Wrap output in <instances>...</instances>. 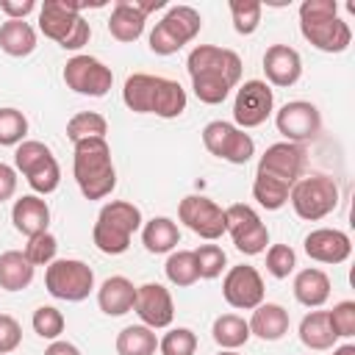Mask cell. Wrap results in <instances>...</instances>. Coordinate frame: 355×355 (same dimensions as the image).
Returning <instances> with one entry per match:
<instances>
[{"label":"cell","mask_w":355,"mask_h":355,"mask_svg":"<svg viewBox=\"0 0 355 355\" xmlns=\"http://www.w3.org/2000/svg\"><path fill=\"white\" fill-rule=\"evenodd\" d=\"M294 297L305 308H322L327 302V297H330V277L316 266H308V269L297 272Z\"/></svg>","instance_id":"484cf974"},{"label":"cell","mask_w":355,"mask_h":355,"mask_svg":"<svg viewBox=\"0 0 355 355\" xmlns=\"http://www.w3.org/2000/svg\"><path fill=\"white\" fill-rule=\"evenodd\" d=\"M186 69H189L191 89H194L197 100L205 105H219L227 100L230 89L239 86L244 64H241L239 53H233L227 47L197 44L186 58Z\"/></svg>","instance_id":"7a4b0ae2"},{"label":"cell","mask_w":355,"mask_h":355,"mask_svg":"<svg viewBox=\"0 0 355 355\" xmlns=\"http://www.w3.org/2000/svg\"><path fill=\"white\" fill-rule=\"evenodd\" d=\"M164 272H166V280L178 288H186V286H194L200 280L197 275V261H194V252L191 250H172L166 263H164Z\"/></svg>","instance_id":"d6a6232c"},{"label":"cell","mask_w":355,"mask_h":355,"mask_svg":"<svg viewBox=\"0 0 355 355\" xmlns=\"http://www.w3.org/2000/svg\"><path fill=\"white\" fill-rule=\"evenodd\" d=\"M300 33L322 53H344L352 42V28L338 17L336 0H305L300 6Z\"/></svg>","instance_id":"5b68a950"},{"label":"cell","mask_w":355,"mask_h":355,"mask_svg":"<svg viewBox=\"0 0 355 355\" xmlns=\"http://www.w3.org/2000/svg\"><path fill=\"white\" fill-rule=\"evenodd\" d=\"M225 233H230L233 244L244 255H261L269 244V230L261 222L258 211L244 202H233L225 208Z\"/></svg>","instance_id":"4fadbf2b"},{"label":"cell","mask_w":355,"mask_h":355,"mask_svg":"<svg viewBox=\"0 0 355 355\" xmlns=\"http://www.w3.org/2000/svg\"><path fill=\"white\" fill-rule=\"evenodd\" d=\"M263 75L272 86L288 89L302 78V55L288 44H272L263 53Z\"/></svg>","instance_id":"7402d4cb"},{"label":"cell","mask_w":355,"mask_h":355,"mask_svg":"<svg viewBox=\"0 0 355 355\" xmlns=\"http://www.w3.org/2000/svg\"><path fill=\"white\" fill-rule=\"evenodd\" d=\"M11 222H14L17 233H22L25 239L47 233V227H50V205L39 194H25V197H19L14 202Z\"/></svg>","instance_id":"603a6c76"},{"label":"cell","mask_w":355,"mask_h":355,"mask_svg":"<svg viewBox=\"0 0 355 355\" xmlns=\"http://www.w3.org/2000/svg\"><path fill=\"white\" fill-rule=\"evenodd\" d=\"M141 227L139 205L128 200H111L100 208L92 227V241L103 255H122L130 247V236Z\"/></svg>","instance_id":"8992f818"},{"label":"cell","mask_w":355,"mask_h":355,"mask_svg":"<svg viewBox=\"0 0 355 355\" xmlns=\"http://www.w3.org/2000/svg\"><path fill=\"white\" fill-rule=\"evenodd\" d=\"M305 161L308 153L302 144H291V141L269 144L258 161L252 180V197L258 200V205L266 211H280L288 202L291 186L302 178Z\"/></svg>","instance_id":"6da1fadb"},{"label":"cell","mask_w":355,"mask_h":355,"mask_svg":"<svg viewBox=\"0 0 355 355\" xmlns=\"http://www.w3.org/2000/svg\"><path fill=\"white\" fill-rule=\"evenodd\" d=\"M64 83L83 97H105L114 86V72L94 55H72L64 64Z\"/></svg>","instance_id":"5bb4252c"},{"label":"cell","mask_w":355,"mask_h":355,"mask_svg":"<svg viewBox=\"0 0 355 355\" xmlns=\"http://www.w3.org/2000/svg\"><path fill=\"white\" fill-rule=\"evenodd\" d=\"M202 144L211 155H216L227 164H247L255 155L252 136L225 119H214L202 128Z\"/></svg>","instance_id":"7c38bea8"},{"label":"cell","mask_w":355,"mask_h":355,"mask_svg":"<svg viewBox=\"0 0 355 355\" xmlns=\"http://www.w3.org/2000/svg\"><path fill=\"white\" fill-rule=\"evenodd\" d=\"M25 258L33 263V266H47L55 261V252H58V239L47 230V233H39V236H31L28 244H25Z\"/></svg>","instance_id":"f35d334b"},{"label":"cell","mask_w":355,"mask_h":355,"mask_svg":"<svg viewBox=\"0 0 355 355\" xmlns=\"http://www.w3.org/2000/svg\"><path fill=\"white\" fill-rule=\"evenodd\" d=\"M36 266L25 258L19 250H6L0 252V288L3 291H22L33 283Z\"/></svg>","instance_id":"4316f807"},{"label":"cell","mask_w":355,"mask_h":355,"mask_svg":"<svg viewBox=\"0 0 355 355\" xmlns=\"http://www.w3.org/2000/svg\"><path fill=\"white\" fill-rule=\"evenodd\" d=\"M22 344V327L11 313H0V355L14 352Z\"/></svg>","instance_id":"7bdbcfd3"},{"label":"cell","mask_w":355,"mask_h":355,"mask_svg":"<svg viewBox=\"0 0 355 355\" xmlns=\"http://www.w3.org/2000/svg\"><path fill=\"white\" fill-rule=\"evenodd\" d=\"M44 355H80V349H78L72 341L55 338V341H50V347L44 349Z\"/></svg>","instance_id":"bcb514c9"},{"label":"cell","mask_w":355,"mask_h":355,"mask_svg":"<svg viewBox=\"0 0 355 355\" xmlns=\"http://www.w3.org/2000/svg\"><path fill=\"white\" fill-rule=\"evenodd\" d=\"M0 50L11 58H25L36 50V31L25 19H6L0 25Z\"/></svg>","instance_id":"f1b7e54d"},{"label":"cell","mask_w":355,"mask_h":355,"mask_svg":"<svg viewBox=\"0 0 355 355\" xmlns=\"http://www.w3.org/2000/svg\"><path fill=\"white\" fill-rule=\"evenodd\" d=\"M288 202L300 219L319 222L338 208V186L327 175H308L291 186Z\"/></svg>","instance_id":"30bf717a"},{"label":"cell","mask_w":355,"mask_h":355,"mask_svg":"<svg viewBox=\"0 0 355 355\" xmlns=\"http://www.w3.org/2000/svg\"><path fill=\"white\" fill-rule=\"evenodd\" d=\"M297 266V252L288 244H272L266 250V272L277 280H286Z\"/></svg>","instance_id":"60d3db41"},{"label":"cell","mask_w":355,"mask_h":355,"mask_svg":"<svg viewBox=\"0 0 355 355\" xmlns=\"http://www.w3.org/2000/svg\"><path fill=\"white\" fill-rule=\"evenodd\" d=\"M72 175L86 200H103L116 189V169L111 161V147L105 139L75 141Z\"/></svg>","instance_id":"277c9868"},{"label":"cell","mask_w":355,"mask_h":355,"mask_svg":"<svg viewBox=\"0 0 355 355\" xmlns=\"http://www.w3.org/2000/svg\"><path fill=\"white\" fill-rule=\"evenodd\" d=\"M250 324V336H258L261 341H280L288 333V311L277 302H261L258 308H252V319Z\"/></svg>","instance_id":"d4e9b609"},{"label":"cell","mask_w":355,"mask_h":355,"mask_svg":"<svg viewBox=\"0 0 355 355\" xmlns=\"http://www.w3.org/2000/svg\"><path fill=\"white\" fill-rule=\"evenodd\" d=\"M275 111V94L266 80H244L233 100V125L247 130L263 125Z\"/></svg>","instance_id":"9a60e30c"},{"label":"cell","mask_w":355,"mask_h":355,"mask_svg":"<svg viewBox=\"0 0 355 355\" xmlns=\"http://www.w3.org/2000/svg\"><path fill=\"white\" fill-rule=\"evenodd\" d=\"M333 355H355V344H341L333 349Z\"/></svg>","instance_id":"7dc6e473"},{"label":"cell","mask_w":355,"mask_h":355,"mask_svg":"<svg viewBox=\"0 0 355 355\" xmlns=\"http://www.w3.org/2000/svg\"><path fill=\"white\" fill-rule=\"evenodd\" d=\"M133 302H136V286L125 275H111L97 288V305L105 316H125L128 311H133Z\"/></svg>","instance_id":"cb8c5ba5"},{"label":"cell","mask_w":355,"mask_h":355,"mask_svg":"<svg viewBox=\"0 0 355 355\" xmlns=\"http://www.w3.org/2000/svg\"><path fill=\"white\" fill-rule=\"evenodd\" d=\"M36 8V0H0V11L6 14V19H25Z\"/></svg>","instance_id":"ee69618b"},{"label":"cell","mask_w":355,"mask_h":355,"mask_svg":"<svg viewBox=\"0 0 355 355\" xmlns=\"http://www.w3.org/2000/svg\"><path fill=\"white\" fill-rule=\"evenodd\" d=\"M178 219L205 241H216L225 233V208L202 194H189L178 205Z\"/></svg>","instance_id":"e0dca14e"},{"label":"cell","mask_w":355,"mask_h":355,"mask_svg":"<svg viewBox=\"0 0 355 355\" xmlns=\"http://www.w3.org/2000/svg\"><path fill=\"white\" fill-rule=\"evenodd\" d=\"M300 341L308 349H330L336 344V333L330 327L327 311H311L300 322Z\"/></svg>","instance_id":"4dcf8cb0"},{"label":"cell","mask_w":355,"mask_h":355,"mask_svg":"<svg viewBox=\"0 0 355 355\" xmlns=\"http://www.w3.org/2000/svg\"><path fill=\"white\" fill-rule=\"evenodd\" d=\"M39 31L64 50H80L92 39V25L80 17V3L44 0L39 6Z\"/></svg>","instance_id":"52a82bcc"},{"label":"cell","mask_w":355,"mask_h":355,"mask_svg":"<svg viewBox=\"0 0 355 355\" xmlns=\"http://www.w3.org/2000/svg\"><path fill=\"white\" fill-rule=\"evenodd\" d=\"M327 319H330L336 338H352L355 336V302L352 300L336 302L333 311H327Z\"/></svg>","instance_id":"b9f144b4"},{"label":"cell","mask_w":355,"mask_h":355,"mask_svg":"<svg viewBox=\"0 0 355 355\" xmlns=\"http://www.w3.org/2000/svg\"><path fill=\"white\" fill-rule=\"evenodd\" d=\"M141 244L153 255L172 252L180 244V230L169 216H153L150 222L141 225Z\"/></svg>","instance_id":"83f0119b"},{"label":"cell","mask_w":355,"mask_h":355,"mask_svg":"<svg viewBox=\"0 0 355 355\" xmlns=\"http://www.w3.org/2000/svg\"><path fill=\"white\" fill-rule=\"evenodd\" d=\"M17 191V169L0 161V202L11 200Z\"/></svg>","instance_id":"f6af8a7d"},{"label":"cell","mask_w":355,"mask_h":355,"mask_svg":"<svg viewBox=\"0 0 355 355\" xmlns=\"http://www.w3.org/2000/svg\"><path fill=\"white\" fill-rule=\"evenodd\" d=\"M133 311L139 313L141 324H147L150 330H161L169 327L175 319V302L169 288H164L161 283H144L136 286V302Z\"/></svg>","instance_id":"ffe728a7"},{"label":"cell","mask_w":355,"mask_h":355,"mask_svg":"<svg viewBox=\"0 0 355 355\" xmlns=\"http://www.w3.org/2000/svg\"><path fill=\"white\" fill-rule=\"evenodd\" d=\"M219 355H239V352H236V349H222Z\"/></svg>","instance_id":"c3c4849f"},{"label":"cell","mask_w":355,"mask_h":355,"mask_svg":"<svg viewBox=\"0 0 355 355\" xmlns=\"http://www.w3.org/2000/svg\"><path fill=\"white\" fill-rule=\"evenodd\" d=\"M44 288L64 302H83L94 291V272L78 258H55L44 269Z\"/></svg>","instance_id":"8fae6325"},{"label":"cell","mask_w":355,"mask_h":355,"mask_svg":"<svg viewBox=\"0 0 355 355\" xmlns=\"http://www.w3.org/2000/svg\"><path fill=\"white\" fill-rule=\"evenodd\" d=\"M122 103L133 114H155L161 119H175L186 111L189 97L186 89L172 78L133 72L122 86Z\"/></svg>","instance_id":"3957f363"},{"label":"cell","mask_w":355,"mask_h":355,"mask_svg":"<svg viewBox=\"0 0 355 355\" xmlns=\"http://www.w3.org/2000/svg\"><path fill=\"white\" fill-rule=\"evenodd\" d=\"M263 280L258 275L255 266H247V263H239V266H230L225 280H222V297L230 308H239V311H252L263 302Z\"/></svg>","instance_id":"d6986e66"},{"label":"cell","mask_w":355,"mask_h":355,"mask_svg":"<svg viewBox=\"0 0 355 355\" xmlns=\"http://www.w3.org/2000/svg\"><path fill=\"white\" fill-rule=\"evenodd\" d=\"M305 247V255L311 261H319V263H344L352 252V241L344 230H336V227H316L305 236L302 241Z\"/></svg>","instance_id":"44dd1931"},{"label":"cell","mask_w":355,"mask_h":355,"mask_svg":"<svg viewBox=\"0 0 355 355\" xmlns=\"http://www.w3.org/2000/svg\"><path fill=\"white\" fill-rule=\"evenodd\" d=\"M261 11H263V3H258V0H230L233 31L241 36L255 33L261 25Z\"/></svg>","instance_id":"e575fe53"},{"label":"cell","mask_w":355,"mask_h":355,"mask_svg":"<svg viewBox=\"0 0 355 355\" xmlns=\"http://www.w3.org/2000/svg\"><path fill=\"white\" fill-rule=\"evenodd\" d=\"M161 355H194L197 352V336L189 327H172L161 341H158Z\"/></svg>","instance_id":"ab89813d"},{"label":"cell","mask_w":355,"mask_h":355,"mask_svg":"<svg viewBox=\"0 0 355 355\" xmlns=\"http://www.w3.org/2000/svg\"><path fill=\"white\" fill-rule=\"evenodd\" d=\"M191 252H194V261H197V275L202 280H214V277L222 275V269L227 263V255L219 244H200Z\"/></svg>","instance_id":"74e56055"},{"label":"cell","mask_w":355,"mask_h":355,"mask_svg":"<svg viewBox=\"0 0 355 355\" xmlns=\"http://www.w3.org/2000/svg\"><path fill=\"white\" fill-rule=\"evenodd\" d=\"M275 125H277V133H283L286 141L305 144V141H313L322 133V114L308 100H291V103L280 105V111L275 114Z\"/></svg>","instance_id":"2e32d148"},{"label":"cell","mask_w":355,"mask_h":355,"mask_svg":"<svg viewBox=\"0 0 355 355\" xmlns=\"http://www.w3.org/2000/svg\"><path fill=\"white\" fill-rule=\"evenodd\" d=\"M28 136V119L19 108H0V144L17 147Z\"/></svg>","instance_id":"8d00e7d4"},{"label":"cell","mask_w":355,"mask_h":355,"mask_svg":"<svg viewBox=\"0 0 355 355\" xmlns=\"http://www.w3.org/2000/svg\"><path fill=\"white\" fill-rule=\"evenodd\" d=\"M158 8H164V0H116L108 17V33L116 42L130 44L144 33L147 17Z\"/></svg>","instance_id":"ac0fdd59"},{"label":"cell","mask_w":355,"mask_h":355,"mask_svg":"<svg viewBox=\"0 0 355 355\" xmlns=\"http://www.w3.org/2000/svg\"><path fill=\"white\" fill-rule=\"evenodd\" d=\"M31 324H33V333H36L39 338L55 341V338H61L67 322H64V313H61L55 305H39V308L33 311Z\"/></svg>","instance_id":"d590c367"},{"label":"cell","mask_w":355,"mask_h":355,"mask_svg":"<svg viewBox=\"0 0 355 355\" xmlns=\"http://www.w3.org/2000/svg\"><path fill=\"white\" fill-rule=\"evenodd\" d=\"M14 169L22 172V178L28 180V186L44 197L53 194L61 183V166L55 161V155L50 153V147L44 141H33L25 139L22 144H17L14 150Z\"/></svg>","instance_id":"ba28073f"},{"label":"cell","mask_w":355,"mask_h":355,"mask_svg":"<svg viewBox=\"0 0 355 355\" xmlns=\"http://www.w3.org/2000/svg\"><path fill=\"white\" fill-rule=\"evenodd\" d=\"M158 338L147 324H128L116 336V355H155Z\"/></svg>","instance_id":"1f68e13d"},{"label":"cell","mask_w":355,"mask_h":355,"mask_svg":"<svg viewBox=\"0 0 355 355\" xmlns=\"http://www.w3.org/2000/svg\"><path fill=\"white\" fill-rule=\"evenodd\" d=\"M202 28V17L191 6H172L150 31V50L155 55H172L186 47Z\"/></svg>","instance_id":"9c48e42d"},{"label":"cell","mask_w":355,"mask_h":355,"mask_svg":"<svg viewBox=\"0 0 355 355\" xmlns=\"http://www.w3.org/2000/svg\"><path fill=\"white\" fill-rule=\"evenodd\" d=\"M105 133H108V122L97 111H80L67 122V139L72 144L83 139H105Z\"/></svg>","instance_id":"836d02e7"},{"label":"cell","mask_w":355,"mask_h":355,"mask_svg":"<svg viewBox=\"0 0 355 355\" xmlns=\"http://www.w3.org/2000/svg\"><path fill=\"white\" fill-rule=\"evenodd\" d=\"M211 336L222 349H239L250 341V324L239 313H222V316L214 319Z\"/></svg>","instance_id":"f546056e"}]
</instances>
